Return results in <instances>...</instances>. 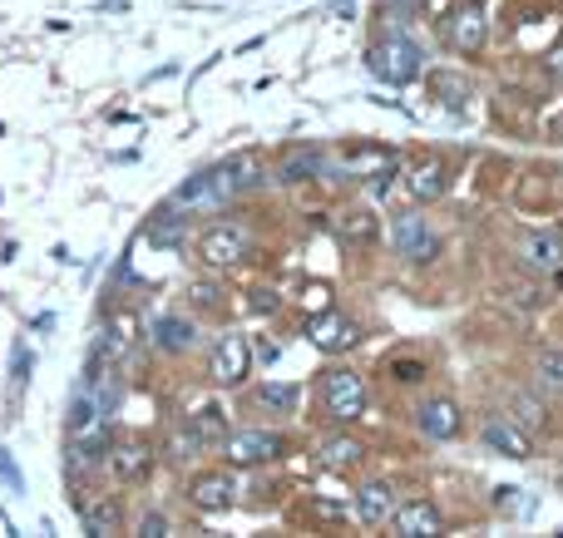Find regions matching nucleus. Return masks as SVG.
<instances>
[{"label":"nucleus","mask_w":563,"mask_h":538,"mask_svg":"<svg viewBox=\"0 0 563 538\" xmlns=\"http://www.w3.org/2000/svg\"><path fill=\"white\" fill-rule=\"evenodd\" d=\"M188 296H194L198 312H223V287H213V282H194Z\"/></svg>","instance_id":"c756f323"},{"label":"nucleus","mask_w":563,"mask_h":538,"mask_svg":"<svg viewBox=\"0 0 563 538\" xmlns=\"http://www.w3.org/2000/svg\"><path fill=\"white\" fill-rule=\"evenodd\" d=\"M184 227H188V213H178V208H174V213H164L158 223H148V237L168 247V243H178V237H184Z\"/></svg>","instance_id":"c85d7f7f"},{"label":"nucleus","mask_w":563,"mask_h":538,"mask_svg":"<svg viewBox=\"0 0 563 538\" xmlns=\"http://www.w3.org/2000/svg\"><path fill=\"white\" fill-rule=\"evenodd\" d=\"M390 243H396V253L416 267H426L440 257V233L420 213H400L396 223H390Z\"/></svg>","instance_id":"9d476101"},{"label":"nucleus","mask_w":563,"mask_h":538,"mask_svg":"<svg viewBox=\"0 0 563 538\" xmlns=\"http://www.w3.org/2000/svg\"><path fill=\"white\" fill-rule=\"evenodd\" d=\"M445 188H450V168H445V158H440V154H430V158H420V164H410V173H406L410 203H435Z\"/></svg>","instance_id":"f3484780"},{"label":"nucleus","mask_w":563,"mask_h":538,"mask_svg":"<svg viewBox=\"0 0 563 538\" xmlns=\"http://www.w3.org/2000/svg\"><path fill=\"white\" fill-rule=\"evenodd\" d=\"M366 65H371V75L386 79V85H416V79L426 75V55H420V45L406 35H386L366 55Z\"/></svg>","instance_id":"20e7f679"},{"label":"nucleus","mask_w":563,"mask_h":538,"mask_svg":"<svg viewBox=\"0 0 563 538\" xmlns=\"http://www.w3.org/2000/svg\"><path fill=\"white\" fill-rule=\"evenodd\" d=\"M104 470L114 484H144L154 474V445L144 435H124V440H109V455H104Z\"/></svg>","instance_id":"6e6552de"},{"label":"nucleus","mask_w":563,"mask_h":538,"mask_svg":"<svg viewBox=\"0 0 563 538\" xmlns=\"http://www.w3.org/2000/svg\"><path fill=\"white\" fill-rule=\"evenodd\" d=\"M396 490H390L386 480H371L361 484L356 494H351V519L361 524V529H386V519L396 514Z\"/></svg>","instance_id":"4468645a"},{"label":"nucleus","mask_w":563,"mask_h":538,"mask_svg":"<svg viewBox=\"0 0 563 538\" xmlns=\"http://www.w3.org/2000/svg\"><path fill=\"white\" fill-rule=\"evenodd\" d=\"M253 401H257V411H267V415H291L297 411V401H301V391L297 385H287V381H263L253 391Z\"/></svg>","instance_id":"393cba45"},{"label":"nucleus","mask_w":563,"mask_h":538,"mask_svg":"<svg viewBox=\"0 0 563 538\" xmlns=\"http://www.w3.org/2000/svg\"><path fill=\"white\" fill-rule=\"evenodd\" d=\"M317 401H321V415H327L331 425H351L366 415V381H361L351 366H331V371H321V381H317Z\"/></svg>","instance_id":"f257e3e1"},{"label":"nucleus","mask_w":563,"mask_h":538,"mask_svg":"<svg viewBox=\"0 0 563 538\" xmlns=\"http://www.w3.org/2000/svg\"><path fill=\"white\" fill-rule=\"evenodd\" d=\"M386 529L396 538H440L445 534V519H440V509L430 500H406V504H396Z\"/></svg>","instance_id":"ddd939ff"},{"label":"nucleus","mask_w":563,"mask_h":538,"mask_svg":"<svg viewBox=\"0 0 563 538\" xmlns=\"http://www.w3.org/2000/svg\"><path fill=\"white\" fill-rule=\"evenodd\" d=\"M134 529H139V534H148V538H158V534H168V519H164V514H144V519H139Z\"/></svg>","instance_id":"f704fd0d"},{"label":"nucleus","mask_w":563,"mask_h":538,"mask_svg":"<svg viewBox=\"0 0 563 538\" xmlns=\"http://www.w3.org/2000/svg\"><path fill=\"white\" fill-rule=\"evenodd\" d=\"M247 376H253V341L238 332L218 336L213 351H208V381L223 385V391H238Z\"/></svg>","instance_id":"0eeeda50"},{"label":"nucleus","mask_w":563,"mask_h":538,"mask_svg":"<svg viewBox=\"0 0 563 538\" xmlns=\"http://www.w3.org/2000/svg\"><path fill=\"white\" fill-rule=\"evenodd\" d=\"M534 376H539V391H544V395H563V351H544V356H539Z\"/></svg>","instance_id":"cd10ccee"},{"label":"nucleus","mask_w":563,"mask_h":538,"mask_svg":"<svg viewBox=\"0 0 563 538\" xmlns=\"http://www.w3.org/2000/svg\"><path fill=\"white\" fill-rule=\"evenodd\" d=\"M559 257H563V247H559L554 233H525L519 237V262H525L529 272H554Z\"/></svg>","instance_id":"5701e85b"},{"label":"nucleus","mask_w":563,"mask_h":538,"mask_svg":"<svg viewBox=\"0 0 563 538\" xmlns=\"http://www.w3.org/2000/svg\"><path fill=\"white\" fill-rule=\"evenodd\" d=\"M194 253H198V262H203L208 272H228V267L247 262V253H253V237H247L243 223H208L203 233H198Z\"/></svg>","instance_id":"f03ea898"},{"label":"nucleus","mask_w":563,"mask_h":538,"mask_svg":"<svg viewBox=\"0 0 563 538\" xmlns=\"http://www.w3.org/2000/svg\"><path fill=\"white\" fill-rule=\"evenodd\" d=\"M228 178H233L238 193H253V188L267 183V168H263V158L257 154H233L228 158Z\"/></svg>","instance_id":"a878e982"},{"label":"nucleus","mask_w":563,"mask_h":538,"mask_svg":"<svg viewBox=\"0 0 563 538\" xmlns=\"http://www.w3.org/2000/svg\"><path fill=\"white\" fill-rule=\"evenodd\" d=\"M390 376H396L400 385H416V381H426V361H410V356H400V361H390Z\"/></svg>","instance_id":"7c9ffc66"},{"label":"nucleus","mask_w":563,"mask_h":538,"mask_svg":"<svg viewBox=\"0 0 563 538\" xmlns=\"http://www.w3.org/2000/svg\"><path fill=\"white\" fill-rule=\"evenodd\" d=\"M307 341L317 346L321 356H346L351 346H361V326L351 322V316H341L336 306H327V312H317L307 322Z\"/></svg>","instance_id":"9b49d317"},{"label":"nucleus","mask_w":563,"mask_h":538,"mask_svg":"<svg viewBox=\"0 0 563 538\" xmlns=\"http://www.w3.org/2000/svg\"><path fill=\"white\" fill-rule=\"evenodd\" d=\"M336 168L346 178H376V193H386L400 158H396V148H380V144H346L336 154Z\"/></svg>","instance_id":"1a4fd4ad"},{"label":"nucleus","mask_w":563,"mask_h":538,"mask_svg":"<svg viewBox=\"0 0 563 538\" xmlns=\"http://www.w3.org/2000/svg\"><path fill=\"white\" fill-rule=\"evenodd\" d=\"M223 440H228V411L223 405H198V411L188 415V421L178 425V435H174V445H178L174 460L213 455V450H223Z\"/></svg>","instance_id":"7ed1b4c3"},{"label":"nucleus","mask_w":563,"mask_h":538,"mask_svg":"<svg viewBox=\"0 0 563 538\" xmlns=\"http://www.w3.org/2000/svg\"><path fill=\"white\" fill-rule=\"evenodd\" d=\"M287 455V440L277 430H263V425H247V430H228L223 440V460L233 470H257V464H273Z\"/></svg>","instance_id":"423d86ee"},{"label":"nucleus","mask_w":563,"mask_h":538,"mask_svg":"<svg viewBox=\"0 0 563 538\" xmlns=\"http://www.w3.org/2000/svg\"><path fill=\"white\" fill-rule=\"evenodd\" d=\"M282 306V296L273 292V287H257V292H247V312H257V316H273Z\"/></svg>","instance_id":"473e14b6"},{"label":"nucleus","mask_w":563,"mask_h":538,"mask_svg":"<svg viewBox=\"0 0 563 538\" xmlns=\"http://www.w3.org/2000/svg\"><path fill=\"white\" fill-rule=\"evenodd\" d=\"M327 173V154L321 148H311V144H297L287 158L277 164V183H307V178H321Z\"/></svg>","instance_id":"412c9836"},{"label":"nucleus","mask_w":563,"mask_h":538,"mask_svg":"<svg viewBox=\"0 0 563 538\" xmlns=\"http://www.w3.org/2000/svg\"><path fill=\"white\" fill-rule=\"evenodd\" d=\"M445 35H450V45H455L460 55H479V49H485L489 25H485V10H479V0H460L455 15H450V25H445Z\"/></svg>","instance_id":"dca6fc26"},{"label":"nucleus","mask_w":563,"mask_h":538,"mask_svg":"<svg viewBox=\"0 0 563 538\" xmlns=\"http://www.w3.org/2000/svg\"><path fill=\"white\" fill-rule=\"evenodd\" d=\"M154 346L164 356H188L198 346V326L188 322V316H174V312H164L154 322Z\"/></svg>","instance_id":"aec40b11"},{"label":"nucleus","mask_w":563,"mask_h":538,"mask_svg":"<svg viewBox=\"0 0 563 538\" xmlns=\"http://www.w3.org/2000/svg\"><path fill=\"white\" fill-rule=\"evenodd\" d=\"M301 306H311V316L327 312V306H331V287L327 282H307V287H301Z\"/></svg>","instance_id":"2f4dec72"},{"label":"nucleus","mask_w":563,"mask_h":538,"mask_svg":"<svg viewBox=\"0 0 563 538\" xmlns=\"http://www.w3.org/2000/svg\"><path fill=\"white\" fill-rule=\"evenodd\" d=\"M495 509L499 514H519V490H495Z\"/></svg>","instance_id":"c9c22d12"},{"label":"nucleus","mask_w":563,"mask_h":538,"mask_svg":"<svg viewBox=\"0 0 563 538\" xmlns=\"http://www.w3.org/2000/svg\"><path fill=\"white\" fill-rule=\"evenodd\" d=\"M188 504H194L198 514H223L238 504V480L228 470H203L188 480Z\"/></svg>","instance_id":"f8f14e48"},{"label":"nucleus","mask_w":563,"mask_h":538,"mask_svg":"<svg viewBox=\"0 0 563 538\" xmlns=\"http://www.w3.org/2000/svg\"><path fill=\"white\" fill-rule=\"evenodd\" d=\"M479 440H485L495 455H505V460H534V440H529L515 421H499V415H495V421H485Z\"/></svg>","instance_id":"6ab92c4d"},{"label":"nucleus","mask_w":563,"mask_h":538,"mask_svg":"<svg viewBox=\"0 0 563 538\" xmlns=\"http://www.w3.org/2000/svg\"><path fill=\"white\" fill-rule=\"evenodd\" d=\"M311 514H317V519H331V524H336V519H346V500H311Z\"/></svg>","instance_id":"72a5a7b5"},{"label":"nucleus","mask_w":563,"mask_h":538,"mask_svg":"<svg viewBox=\"0 0 563 538\" xmlns=\"http://www.w3.org/2000/svg\"><path fill=\"white\" fill-rule=\"evenodd\" d=\"M233 198H238V188H233V178H228V164H218V168H203V173L188 178V183L168 198V208H178V213H213V208L233 203Z\"/></svg>","instance_id":"39448f33"},{"label":"nucleus","mask_w":563,"mask_h":538,"mask_svg":"<svg viewBox=\"0 0 563 538\" xmlns=\"http://www.w3.org/2000/svg\"><path fill=\"white\" fill-rule=\"evenodd\" d=\"M430 89L440 94V104H445L450 114H465V104H470L465 75H450V69H440V75H430Z\"/></svg>","instance_id":"bb28decb"},{"label":"nucleus","mask_w":563,"mask_h":538,"mask_svg":"<svg viewBox=\"0 0 563 538\" xmlns=\"http://www.w3.org/2000/svg\"><path fill=\"white\" fill-rule=\"evenodd\" d=\"M317 460H321V470H356V464L366 460V445H361L356 435H327V440L317 445Z\"/></svg>","instance_id":"4be33fe9"},{"label":"nucleus","mask_w":563,"mask_h":538,"mask_svg":"<svg viewBox=\"0 0 563 538\" xmlns=\"http://www.w3.org/2000/svg\"><path fill=\"white\" fill-rule=\"evenodd\" d=\"M79 519H85V529L99 534V538L129 529V509L119 494H95V504H79Z\"/></svg>","instance_id":"a211bd4d"},{"label":"nucleus","mask_w":563,"mask_h":538,"mask_svg":"<svg viewBox=\"0 0 563 538\" xmlns=\"http://www.w3.org/2000/svg\"><path fill=\"white\" fill-rule=\"evenodd\" d=\"M416 425L426 440H455V435L465 430V411H460L450 395H430V401H420Z\"/></svg>","instance_id":"2eb2a0df"},{"label":"nucleus","mask_w":563,"mask_h":538,"mask_svg":"<svg viewBox=\"0 0 563 538\" xmlns=\"http://www.w3.org/2000/svg\"><path fill=\"white\" fill-rule=\"evenodd\" d=\"M336 233L346 237L351 247H371L380 237V217L371 213V208H346V213L336 217Z\"/></svg>","instance_id":"b1692460"}]
</instances>
